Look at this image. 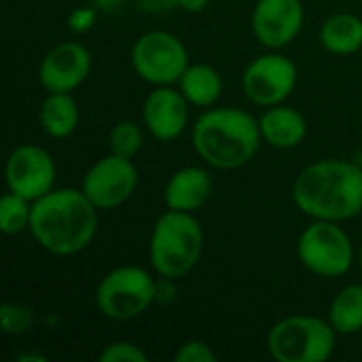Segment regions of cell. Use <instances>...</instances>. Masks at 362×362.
Here are the masks:
<instances>
[{
    "mask_svg": "<svg viewBox=\"0 0 362 362\" xmlns=\"http://www.w3.org/2000/svg\"><path fill=\"white\" fill-rule=\"evenodd\" d=\"M191 142L199 159L216 170L248 165L263 142L259 119L233 106L208 108L191 129Z\"/></svg>",
    "mask_w": 362,
    "mask_h": 362,
    "instance_id": "3957f363",
    "label": "cell"
},
{
    "mask_svg": "<svg viewBox=\"0 0 362 362\" xmlns=\"http://www.w3.org/2000/svg\"><path fill=\"white\" fill-rule=\"evenodd\" d=\"M361 346H362V331H361Z\"/></svg>",
    "mask_w": 362,
    "mask_h": 362,
    "instance_id": "1f68e13d",
    "label": "cell"
},
{
    "mask_svg": "<svg viewBox=\"0 0 362 362\" xmlns=\"http://www.w3.org/2000/svg\"><path fill=\"white\" fill-rule=\"evenodd\" d=\"M297 66L280 51L259 55L248 64L242 76L244 95L263 108L284 104L297 87Z\"/></svg>",
    "mask_w": 362,
    "mask_h": 362,
    "instance_id": "9c48e42d",
    "label": "cell"
},
{
    "mask_svg": "<svg viewBox=\"0 0 362 362\" xmlns=\"http://www.w3.org/2000/svg\"><path fill=\"white\" fill-rule=\"evenodd\" d=\"M17 361L19 362H47V356L45 354H19L17 356Z\"/></svg>",
    "mask_w": 362,
    "mask_h": 362,
    "instance_id": "f546056e",
    "label": "cell"
},
{
    "mask_svg": "<svg viewBox=\"0 0 362 362\" xmlns=\"http://www.w3.org/2000/svg\"><path fill=\"white\" fill-rule=\"evenodd\" d=\"M81 110L72 93H47L40 104V127L49 138H68L76 132Z\"/></svg>",
    "mask_w": 362,
    "mask_h": 362,
    "instance_id": "ac0fdd59",
    "label": "cell"
},
{
    "mask_svg": "<svg viewBox=\"0 0 362 362\" xmlns=\"http://www.w3.org/2000/svg\"><path fill=\"white\" fill-rule=\"evenodd\" d=\"M157 301V280L151 272L136 265L110 269L95 288L98 312L117 322L142 316Z\"/></svg>",
    "mask_w": 362,
    "mask_h": 362,
    "instance_id": "8992f818",
    "label": "cell"
},
{
    "mask_svg": "<svg viewBox=\"0 0 362 362\" xmlns=\"http://www.w3.org/2000/svg\"><path fill=\"white\" fill-rule=\"evenodd\" d=\"M81 189L98 210H115L136 193L138 168L134 159L108 153L85 172Z\"/></svg>",
    "mask_w": 362,
    "mask_h": 362,
    "instance_id": "30bf717a",
    "label": "cell"
},
{
    "mask_svg": "<svg viewBox=\"0 0 362 362\" xmlns=\"http://www.w3.org/2000/svg\"><path fill=\"white\" fill-rule=\"evenodd\" d=\"M189 100L172 85L155 87L142 104V123L159 142L178 140L189 125Z\"/></svg>",
    "mask_w": 362,
    "mask_h": 362,
    "instance_id": "5bb4252c",
    "label": "cell"
},
{
    "mask_svg": "<svg viewBox=\"0 0 362 362\" xmlns=\"http://www.w3.org/2000/svg\"><path fill=\"white\" fill-rule=\"evenodd\" d=\"M301 265L320 278H341L354 265V244L341 223L312 221L297 242Z\"/></svg>",
    "mask_w": 362,
    "mask_h": 362,
    "instance_id": "52a82bcc",
    "label": "cell"
},
{
    "mask_svg": "<svg viewBox=\"0 0 362 362\" xmlns=\"http://www.w3.org/2000/svg\"><path fill=\"white\" fill-rule=\"evenodd\" d=\"M134 2L140 11L151 13V15H161V13L178 8V0H134Z\"/></svg>",
    "mask_w": 362,
    "mask_h": 362,
    "instance_id": "4316f807",
    "label": "cell"
},
{
    "mask_svg": "<svg viewBox=\"0 0 362 362\" xmlns=\"http://www.w3.org/2000/svg\"><path fill=\"white\" fill-rule=\"evenodd\" d=\"M305 8L301 0H257L252 8V34L269 51L288 47L301 32Z\"/></svg>",
    "mask_w": 362,
    "mask_h": 362,
    "instance_id": "4fadbf2b",
    "label": "cell"
},
{
    "mask_svg": "<svg viewBox=\"0 0 362 362\" xmlns=\"http://www.w3.org/2000/svg\"><path fill=\"white\" fill-rule=\"evenodd\" d=\"M320 42L333 55H352L362 49V15L337 13L320 28Z\"/></svg>",
    "mask_w": 362,
    "mask_h": 362,
    "instance_id": "d6986e66",
    "label": "cell"
},
{
    "mask_svg": "<svg viewBox=\"0 0 362 362\" xmlns=\"http://www.w3.org/2000/svg\"><path fill=\"white\" fill-rule=\"evenodd\" d=\"M98 225L100 210L83 189H53L32 204L28 231L42 250L55 257H72L93 242Z\"/></svg>",
    "mask_w": 362,
    "mask_h": 362,
    "instance_id": "6da1fadb",
    "label": "cell"
},
{
    "mask_svg": "<svg viewBox=\"0 0 362 362\" xmlns=\"http://www.w3.org/2000/svg\"><path fill=\"white\" fill-rule=\"evenodd\" d=\"M57 168L49 151L36 144H19L11 151L4 168L6 189L36 202L55 189Z\"/></svg>",
    "mask_w": 362,
    "mask_h": 362,
    "instance_id": "8fae6325",
    "label": "cell"
},
{
    "mask_svg": "<svg viewBox=\"0 0 362 362\" xmlns=\"http://www.w3.org/2000/svg\"><path fill=\"white\" fill-rule=\"evenodd\" d=\"M204 252V227L193 212L165 210L153 231L148 259L159 278L180 280L195 269Z\"/></svg>",
    "mask_w": 362,
    "mask_h": 362,
    "instance_id": "277c9868",
    "label": "cell"
},
{
    "mask_svg": "<svg viewBox=\"0 0 362 362\" xmlns=\"http://www.w3.org/2000/svg\"><path fill=\"white\" fill-rule=\"evenodd\" d=\"M259 127L263 140L274 148H282V151L299 146L308 136L305 117L297 108L286 104L269 106L259 117Z\"/></svg>",
    "mask_w": 362,
    "mask_h": 362,
    "instance_id": "2e32d148",
    "label": "cell"
},
{
    "mask_svg": "<svg viewBox=\"0 0 362 362\" xmlns=\"http://www.w3.org/2000/svg\"><path fill=\"white\" fill-rule=\"evenodd\" d=\"M144 146V134L142 127L134 121H119L108 136V148L115 155L134 159Z\"/></svg>",
    "mask_w": 362,
    "mask_h": 362,
    "instance_id": "7402d4cb",
    "label": "cell"
},
{
    "mask_svg": "<svg viewBox=\"0 0 362 362\" xmlns=\"http://www.w3.org/2000/svg\"><path fill=\"white\" fill-rule=\"evenodd\" d=\"M295 206L312 221L346 223L362 212V165L339 159H322L293 182Z\"/></svg>",
    "mask_w": 362,
    "mask_h": 362,
    "instance_id": "7a4b0ae2",
    "label": "cell"
},
{
    "mask_svg": "<svg viewBox=\"0 0 362 362\" xmlns=\"http://www.w3.org/2000/svg\"><path fill=\"white\" fill-rule=\"evenodd\" d=\"M32 204L30 199L6 191L0 199V231L4 235H17L30 229L32 223Z\"/></svg>",
    "mask_w": 362,
    "mask_h": 362,
    "instance_id": "44dd1931",
    "label": "cell"
},
{
    "mask_svg": "<svg viewBox=\"0 0 362 362\" xmlns=\"http://www.w3.org/2000/svg\"><path fill=\"white\" fill-rule=\"evenodd\" d=\"M36 325V310L23 303H2L0 327L4 335H23Z\"/></svg>",
    "mask_w": 362,
    "mask_h": 362,
    "instance_id": "603a6c76",
    "label": "cell"
},
{
    "mask_svg": "<svg viewBox=\"0 0 362 362\" xmlns=\"http://www.w3.org/2000/svg\"><path fill=\"white\" fill-rule=\"evenodd\" d=\"M91 72V53L83 42L66 40L49 49L38 66V83L47 93H72Z\"/></svg>",
    "mask_w": 362,
    "mask_h": 362,
    "instance_id": "7c38bea8",
    "label": "cell"
},
{
    "mask_svg": "<svg viewBox=\"0 0 362 362\" xmlns=\"http://www.w3.org/2000/svg\"><path fill=\"white\" fill-rule=\"evenodd\" d=\"M327 320L333 325L337 335H361L362 284H350L333 297Z\"/></svg>",
    "mask_w": 362,
    "mask_h": 362,
    "instance_id": "ffe728a7",
    "label": "cell"
},
{
    "mask_svg": "<svg viewBox=\"0 0 362 362\" xmlns=\"http://www.w3.org/2000/svg\"><path fill=\"white\" fill-rule=\"evenodd\" d=\"M214 182L208 170L197 165H187L176 170L163 189V204L168 210L195 212L206 206L212 197Z\"/></svg>",
    "mask_w": 362,
    "mask_h": 362,
    "instance_id": "9a60e30c",
    "label": "cell"
},
{
    "mask_svg": "<svg viewBox=\"0 0 362 362\" xmlns=\"http://www.w3.org/2000/svg\"><path fill=\"white\" fill-rule=\"evenodd\" d=\"M358 263H361V267H362V246H361V250H358Z\"/></svg>",
    "mask_w": 362,
    "mask_h": 362,
    "instance_id": "4dcf8cb0",
    "label": "cell"
},
{
    "mask_svg": "<svg viewBox=\"0 0 362 362\" xmlns=\"http://www.w3.org/2000/svg\"><path fill=\"white\" fill-rule=\"evenodd\" d=\"M208 4H210V0H178V8H182L187 13H202Z\"/></svg>",
    "mask_w": 362,
    "mask_h": 362,
    "instance_id": "83f0119b",
    "label": "cell"
},
{
    "mask_svg": "<svg viewBox=\"0 0 362 362\" xmlns=\"http://www.w3.org/2000/svg\"><path fill=\"white\" fill-rule=\"evenodd\" d=\"M132 66L136 74L153 87L174 85L189 68V51L176 34L153 30L134 42Z\"/></svg>",
    "mask_w": 362,
    "mask_h": 362,
    "instance_id": "ba28073f",
    "label": "cell"
},
{
    "mask_svg": "<svg viewBox=\"0 0 362 362\" xmlns=\"http://www.w3.org/2000/svg\"><path fill=\"white\" fill-rule=\"evenodd\" d=\"M98 8L95 6H76L74 11H70V15H68V19H66V23H68V28H70V32H74V34H85V32H89L93 25H95V21H98Z\"/></svg>",
    "mask_w": 362,
    "mask_h": 362,
    "instance_id": "484cf974",
    "label": "cell"
},
{
    "mask_svg": "<svg viewBox=\"0 0 362 362\" xmlns=\"http://www.w3.org/2000/svg\"><path fill=\"white\" fill-rule=\"evenodd\" d=\"M335 348L337 331L318 316H286L267 333V352L278 362H327Z\"/></svg>",
    "mask_w": 362,
    "mask_h": 362,
    "instance_id": "5b68a950",
    "label": "cell"
},
{
    "mask_svg": "<svg viewBox=\"0 0 362 362\" xmlns=\"http://www.w3.org/2000/svg\"><path fill=\"white\" fill-rule=\"evenodd\" d=\"M176 362H214L216 361V352L212 350L210 344H206L204 339H189L182 346H178L176 354H174Z\"/></svg>",
    "mask_w": 362,
    "mask_h": 362,
    "instance_id": "d4e9b609",
    "label": "cell"
},
{
    "mask_svg": "<svg viewBox=\"0 0 362 362\" xmlns=\"http://www.w3.org/2000/svg\"><path fill=\"white\" fill-rule=\"evenodd\" d=\"M98 358L100 362H148V354L134 341H112Z\"/></svg>",
    "mask_w": 362,
    "mask_h": 362,
    "instance_id": "cb8c5ba5",
    "label": "cell"
},
{
    "mask_svg": "<svg viewBox=\"0 0 362 362\" xmlns=\"http://www.w3.org/2000/svg\"><path fill=\"white\" fill-rule=\"evenodd\" d=\"M178 89L191 106L212 108L223 95V78L210 64H189L178 81Z\"/></svg>",
    "mask_w": 362,
    "mask_h": 362,
    "instance_id": "e0dca14e",
    "label": "cell"
},
{
    "mask_svg": "<svg viewBox=\"0 0 362 362\" xmlns=\"http://www.w3.org/2000/svg\"><path fill=\"white\" fill-rule=\"evenodd\" d=\"M123 2H125V0H89V4L95 6L100 13H112V11H117Z\"/></svg>",
    "mask_w": 362,
    "mask_h": 362,
    "instance_id": "f1b7e54d",
    "label": "cell"
}]
</instances>
